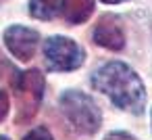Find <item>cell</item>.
<instances>
[{"label": "cell", "mask_w": 152, "mask_h": 140, "mask_svg": "<svg viewBox=\"0 0 152 140\" xmlns=\"http://www.w3.org/2000/svg\"><path fill=\"white\" fill-rule=\"evenodd\" d=\"M92 88L110 98V102L127 113L140 115L146 107V88L140 75L121 61H110L92 73Z\"/></svg>", "instance_id": "6da1fadb"}, {"label": "cell", "mask_w": 152, "mask_h": 140, "mask_svg": "<svg viewBox=\"0 0 152 140\" xmlns=\"http://www.w3.org/2000/svg\"><path fill=\"white\" fill-rule=\"evenodd\" d=\"M0 140H11V138L9 136H0Z\"/></svg>", "instance_id": "4fadbf2b"}, {"label": "cell", "mask_w": 152, "mask_h": 140, "mask_svg": "<svg viewBox=\"0 0 152 140\" xmlns=\"http://www.w3.org/2000/svg\"><path fill=\"white\" fill-rule=\"evenodd\" d=\"M94 42L106 50H123L125 46V32L121 21L115 15H102L94 27Z\"/></svg>", "instance_id": "8992f818"}, {"label": "cell", "mask_w": 152, "mask_h": 140, "mask_svg": "<svg viewBox=\"0 0 152 140\" xmlns=\"http://www.w3.org/2000/svg\"><path fill=\"white\" fill-rule=\"evenodd\" d=\"M94 13V0H67L65 4V21L71 25L86 23Z\"/></svg>", "instance_id": "ba28073f"}, {"label": "cell", "mask_w": 152, "mask_h": 140, "mask_svg": "<svg viewBox=\"0 0 152 140\" xmlns=\"http://www.w3.org/2000/svg\"><path fill=\"white\" fill-rule=\"evenodd\" d=\"M58 107L75 132H79L83 136H92L100 130L102 113L92 96H88L79 90H65L58 96Z\"/></svg>", "instance_id": "7a4b0ae2"}, {"label": "cell", "mask_w": 152, "mask_h": 140, "mask_svg": "<svg viewBox=\"0 0 152 140\" xmlns=\"http://www.w3.org/2000/svg\"><path fill=\"white\" fill-rule=\"evenodd\" d=\"M9 109H11V102H9V94L4 90H0V121H2L7 115H9Z\"/></svg>", "instance_id": "30bf717a"}, {"label": "cell", "mask_w": 152, "mask_h": 140, "mask_svg": "<svg viewBox=\"0 0 152 140\" xmlns=\"http://www.w3.org/2000/svg\"><path fill=\"white\" fill-rule=\"evenodd\" d=\"M104 140H135V138L127 132H110V134L104 136Z\"/></svg>", "instance_id": "8fae6325"}, {"label": "cell", "mask_w": 152, "mask_h": 140, "mask_svg": "<svg viewBox=\"0 0 152 140\" xmlns=\"http://www.w3.org/2000/svg\"><path fill=\"white\" fill-rule=\"evenodd\" d=\"M44 86H46V80L40 69H29V71L19 73V77L13 86L17 92V98H19V113H17L19 123L31 119L38 113V107L44 96Z\"/></svg>", "instance_id": "277c9868"}, {"label": "cell", "mask_w": 152, "mask_h": 140, "mask_svg": "<svg viewBox=\"0 0 152 140\" xmlns=\"http://www.w3.org/2000/svg\"><path fill=\"white\" fill-rule=\"evenodd\" d=\"M23 140H54V136L48 132V127L38 125V127L29 130V132L25 134V138H23Z\"/></svg>", "instance_id": "9c48e42d"}, {"label": "cell", "mask_w": 152, "mask_h": 140, "mask_svg": "<svg viewBox=\"0 0 152 140\" xmlns=\"http://www.w3.org/2000/svg\"><path fill=\"white\" fill-rule=\"evenodd\" d=\"M0 2H4V0H0Z\"/></svg>", "instance_id": "5bb4252c"}, {"label": "cell", "mask_w": 152, "mask_h": 140, "mask_svg": "<svg viewBox=\"0 0 152 140\" xmlns=\"http://www.w3.org/2000/svg\"><path fill=\"white\" fill-rule=\"evenodd\" d=\"M104 4H121V2H127V0H100Z\"/></svg>", "instance_id": "7c38bea8"}, {"label": "cell", "mask_w": 152, "mask_h": 140, "mask_svg": "<svg viewBox=\"0 0 152 140\" xmlns=\"http://www.w3.org/2000/svg\"><path fill=\"white\" fill-rule=\"evenodd\" d=\"M67 0H29V15L40 21L56 19L65 13Z\"/></svg>", "instance_id": "52a82bcc"}, {"label": "cell", "mask_w": 152, "mask_h": 140, "mask_svg": "<svg viewBox=\"0 0 152 140\" xmlns=\"http://www.w3.org/2000/svg\"><path fill=\"white\" fill-rule=\"evenodd\" d=\"M38 42H40V34L23 25H11L4 32V44L9 52L19 61H29L36 55Z\"/></svg>", "instance_id": "5b68a950"}, {"label": "cell", "mask_w": 152, "mask_h": 140, "mask_svg": "<svg viewBox=\"0 0 152 140\" xmlns=\"http://www.w3.org/2000/svg\"><path fill=\"white\" fill-rule=\"evenodd\" d=\"M44 59L48 71H75L86 61V50L71 38L50 36L44 42Z\"/></svg>", "instance_id": "3957f363"}]
</instances>
